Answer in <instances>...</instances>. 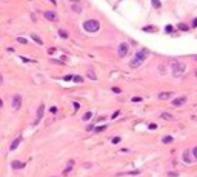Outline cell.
Instances as JSON below:
<instances>
[{"mask_svg": "<svg viewBox=\"0 0 197 177\" xmlns=\"http://www.w3.org/2000/svg\"><path fill=\"white\" fill-rule=\"evenodd\" d=\"M17 42H19V43H23V45H26V43H28V40H26L25 37H17Z\"/></svg>", "mask_w": 197, "mask_h": 177, "instance_id": "obj_21", "label": "cell"}, {"mask_svg": "<svg viewBox=\"0 0 197 177\" xmlns=\"http://www.w3.org/2000/svg\"><path fill=\"white\" fill-rule=\"evenodd\" d=\"M119 142H120V137H114V139H112V143H114V145L119 143Z\"/></svg>", "mask_w": 197, "mask_h": 177, "instance_id": "obj_25", "label": "cell"}, {"mask_svg": "<svg viewBox=\"0 0 197 177\" xmlns=\"http://www.w3.org/2000/svg\"><path fill=\"white\" fill-rule=\"evenodd\" d=\"M151 3H153V6L156 8V10H160V6H162L160 0H151Z\"/></svg>", "mask_w": 197, "mask_h": 177, "instance_id": "obj_15", "label": "cell"}, {"mask_svg": "<svg viewBox=\"0 0 197 177\" xmlns=\"http://www.w3.org/2000/svg\"><path fill=\"white\" fill-rule=\"evenodd\" d=\"M73 80H74L76 83H82V82H83V77H80V76H74V77H73Z\"/></svg>", "mask_w": 197, "mask_h": 177, "instance_id": "obj_16", "label": "cell"}, {"mask_svg": "<svg viewBox=\"0 0 197 177\" xmlns=\"http://www.w3.org/2000/svg\"><path fill=\"white\" fill-rule=\"evenodd\" d=\"M20 142H22V137H17V139L12 142V143H11V146H10V149H11V151H14V149H15L17 146H19V143H20Z\"/></svg>", "mask_w": 197, "mask_h": 177, "instance_id": "obj_9", "label": "cell"}, {"mask_svg": "<svg viewBox=\"0 0 197 177\" xmlns=\"http://www.w3.org/2000/svg\"><path fill=\"white\" fill-rule=\"evenodd\" d=\"M88 77H89V79H93V80H96V79H97V77H96V74H94V71H93V69H89V71H88Z\"/></svg>", "mask_w": 197, "mask_h": 177, "instance_id": "obj_18", "label": "cell"}, {"mask_svg": "<svg viewBox=\"0 0 197 177\" xmlns=\"http://www.w3.org/2000/svg\"><path fill=\"white\" fill-rule=\"evenodd\" d=\"M91 116H93V112H89V111H88V112H85V114H83V120H85V122H86V120H89V119H91Z\"/></svg>", "mask_w": 197, "mask_h": 177, "instance_id": "obj_19", "label": "cell"}, {"mask_svg": "<svg viewBox=\"0 0 197 177\" xmlns=\"http://www.w3.org/2000/svg\"><path fill=\"white\" fill-rule=\"evenodd\" d=\"M11 106H12V109H19L20 106H22V95L20 94H15L12 97V100H11Z\"/></svg>", "mask_w": 197, "mask_h": 177, "instance_id": "obj_5", "label": "cell"}, {"mask_svg": "<svg viewBox=\"0 0 197 177\" xmlns=\"http://www.w3.org/2000/svg\"><path fill=\"white\" fill-rule=\"evenodd\" d=\"M128 51H129V45H128V43H125V42H122L119 45V49H117V56L119 57H125L128 54Z\"/></svg>", "mask_w": 197, "mask_h": 177, "instance_id": "obj_4", "label": "cell"}, {"mask_svg": "<svg viewBox=\"0 0 197 177\" xmlns=\"http://www.w3.org/2000/svg\"><path fill=\"white\" fill-rule=\"evenodd\" d=\"M193 154H194V159H196V160H197V146L193 149Z\"/></svg>", "mask_w": 197, "mask_h": 177, "instance_id": "obj_26", "label": "cell"}, {"mask_svg": "<svg viewBox=\"0 0 197 177\" xmlns=\"http://www.w3.org/2000/svg\"><path fill=\"white\" fill-rule=\"evenodd\" d=\"M83 29H85L86 32H97L98 29H100V23H98L97 20H94V19L86 20V22L83 23Z\"/></svg>", "mask_w": 197, "mask_h": 177, "instance_id": "obj_3", "label": "cell"}, {"mask_svg": "<svg viewBox=\"0 0 197 177\" xmlns=\"http://www.w3.org/2000/svg\"><path fill=\"white\" fill-rule=\"evenodd\" d=\"M146 57H148V49H140L136 56H134V59L129 62V66L131 68H137V66H140L143 62L146 60Z\"/></svg>", "mask_w": 197, "mask_h": 177, "instance_id": "obj_1", "label": "cell"}, {"mask_svg": "<svg viewBox=\"0 0 197 177\" xmlns=\"http://www.w3.org/2000/svg\"><path fill=\"white\" fill-rule=\"evenodd\" d=\"M74 76H65V80H73Z\"/></svg>", "mask_w": 197, "mask_h": 177, "instance_id": "obj_27", "label": "cell"}, {"mask_svg": "<svg viewBox=\"0 0 197 177\" xmlns=\"http://www.w3.org/2000/svg\"><path fill=\"white\" fill-rule=\"evenodd\" d=\"M179 29H180V31H188V26L185 23H180V25H179Z\"/></svg>", "mask_w": 197, "mask_h": 177, "instance_id": "obj_23", "label": "cell"}, {"mask_svg": "<svg viewBox=\"0 0 197 177\" xmlns=\"http://www.w3.org/2000/svg\"><path fill=\"white\" fill-rule=\"evenodd\" d=\"M73 166H74V162L73 160H71V162H68V166L65 168V171H63V174H68L71 170H73Z\"/></svg>", "mask_w": 197, "mask_h": 177, "instance_id": "obj_14", "label": "cell"}, {"mask_svg": "<svg viewBox=\"0 0 197 177\" xmlns=\"http://www.w3.org/2000/svg\"><path fill=\"white\" fill-rule=\"evenodd\" d=\"M165 31H166L168 34H171V32H174V28H173V26H171V25H166V28H165Z\"/></svg>", "mask_w": 197, "mask_h": 177, "instance_id": "obj_20", "label": "cell"}, {"mask_svg": "<svg viewBox=\"0 0 197 177\" xmlns=\"http://www.w3.org/2000/svg\"><path fill=\"white\" fill-rule=\"evenodd\" d=\"M142 99H140V97H132V102H140Z\"/></svg>", "mask_w": 197, "mask_h": 177, "instance_id": "obj_28", "label": "cell"}, {"mask_svg": "<svg viewBox=\"0 0 197 177\" xmlns=\"http://www.w3.org/2000/svg\"><path fill=\"white\" fill-rule=\"evenodd\" d=\"M80 108V106H79V103H74V111H77Z\"/></svg>", "mask_w": 197, "mask_h": 177, "instance_id": "obj_30", "label": "cell"}, {"mask_svg": "<svg viewBox=\"0 0 197 177\" xmlns=\"http://www.w3.org/2000/svg\"><path fill=\"white\" fill-rule=\"evenodd\" d=\"M171 95H173V93H162V94H159V99H160V100H166V99H169Z\"/></svg>", "mask_w": 197, "mask_h": 177, "instance_id": "obj_11", "label": "cell"}, {"mask_svg": "<svg viewBox=\"0 0 197 177\" xmlns=\"http://www.w3.org/2000/svg\"><path fill=\"white\" fill-rule=\"evenodd\" d=\"M43 112H45V105L42 103L39 106V111H37V116H35V122H34V125H37V123H40L42 117H43Z\"/></svg>", "mask_w": 197, "mask_h": 177, "instance_id": "obj_6", "label": "cell"}, {"mask_svg": "<svg viewBox=\"0 0 197 177\" xmlns=\"http://www.w3.org/2000/svg\"><path fill=\"white\" fill-rule=\"evenodd\" d=\"M163 143H171V142H173V136H166V137H163Z\"/></svg>", "mask_w": 197, "mask_h": 177, "instance_id": "obj_17", "label": "cell"}, {"mask_svg": "<svg viewBox=\"0 0 197 177\" xmlns=\"http://www.w3.org/2000/svg\"><path fill=\"white\" fill-rule=\"evenodd\" d=\"M45 19H48L51 22H57L59 17H57V14L54 11H46V12H45Z\"/></svg>", "mask_w": 197, "mask_h": 177, "instance_id": "obj_7", "label": "cell"}, {"mask_svg": "<svg viewBox=\"0 0 197 177\" xmlns=\"http://www.w3.org/2000/svg\"><path fill=\"white\" fill-rule=\"evenodd\" d=\"M51 2H52V5H56V0H51Z\"/></svg>", "mask_w": 197, "mask_h": 177, "instance_id": "obj_32", "label": "cell"}, {"mask_svg": "<svg viewBox=\"0 0 197 177\" xmlns=\"http://www.w3.org/2000/svg\"><path fill=\"white\" fill-rule=\"evenodd\" d=\"M103 129H106V125H103V126H97V128H96L97 132H100V131H103Z\"/></svg>", "mask_w": 197, "mask_h": 177, "instance_id": "obj_24", "label": "cell"}, {"mask_svg": "<svg viewBox=\"0 0 197 177\" xmlns=\"http://www.w3.org/2000/svg\"><path fill=\"white\" fill-rule=\"evenodd\" d=\"M186 103V97L183 95V97H177V99H174L173 100V105L174 106H182V105H185Z\"/></svg>", "mask_w": 197, "mask_h": 177, "instance_id": "obj_8", "label": "cell"}, {"mask_svg": "<svg viewBox=\"0 0 197 177\" xmlns=\"http://www.w3.org/2000/svg\"><path fill=\"white\" fill-rule=\"evenodd\" d=\"M31 39H32V40H34L35 43H37V45H43V40H42V39L39 37L37 34H34V32H32V34H31Z\"/></svg>", "mask_w": 197, "mask_h": 177, "instance_id": "obj_10", "label": "cell"}, {"mask_svg": "<svg viewBox=\"0 0 197 177\" xmlns=\"http://www.w3.org/2000/svg\"><path fill=\"white\" fill-rule=\"evenodd\" d=\"M171 66H173V76H174V77H182V76L186 73V65L182 63V62L174 60Z\"/></svg>", "mask_w": 197, "mask_h": 177, "instance_id": "obj_2", "label": "cell"}, {"mask_svg": "<svg viewBox=\"0 0 197 177\" xmlns=\"http://www.w3.org/2000/svg\"><path fill=\"white\" fill-rule=\"evenodd\" d=\"M193 26H197V19H194V22H193Z\"/></svg>", "mask_w": 197, "mask_h": 177, "instance_id": "obj_31", "label": "cell"}, {"mask_svg": "<svg viewBox=\"0 0 197 177\" xmlns=\"http://www.w3.org/2000/svg\"><path fill=\"white\" fill-rule=\"evenodd\" d=\"M59 34H60V37H63V39H66V37H68V32H66V31H63V29H60V31H59Z\"/></svg>", "mask_w": 197, "mask_h": 177, "instance_id": "obj_22", "label": "cell"}, {"mask_svg": "<svg viewBox=\"0 0 197 177\" xmlns=\"http://www.w3.org/2000/svg\"><path fill=\"white\" fill-rule=\"evenodd\" d=\"M160 117L165 119V120H173V119H174L173 114H169V112H162V114H160Z\"/></svg>", "mask_w": 197, "mask_h": 177, "instance_id": "obj_12", "label": "cell"}, {"mask_svg": "<svg viewBox=\"0 0 197 177\" xmlns=\"http://www.w3.org/2000/svg\"><path fill=\"white\" fill-rule=\"evenodd\" d=\"M196 74H197V73H196Z\"/></svg>", "mask_w": 197, "mask_h": 177, "instance_id": "obj_34", "label": "cell"}, {"mask_svg": "<svg viewBox=\"0 0 197 177\" xmlns=\"http://www.w3.org/2000/svg\"><path fill=\"white\" fill-rule=\"evenodd\" d=\"M12 168H15V170H20V168H25V163L14 160V162H12Z\"/></svg>", "mask_w": 197, "mask_h": 177, "instance_id": "obj_13", "label": "cell"}, {"mask_svg": "<svg viewBox=\"0 0 197 177\" xmlns=\"http://www.w3.org/2000/svg\"><path fill=\"white\" fill-rule=\"evenodd\" d=\"M157 126H156V123H151V125H149V129H156Z\"/></svg>", "mask_w": 197, "mask_h": 177, "instance_id": "obj_29", "label": "cell"}, {"mask_svg": "<svg viewBox=\"0 0 197 177\" xmlns=\"http://www.w3.org/2000/svg\"><path fill=\"white\" fill-rule=\"evenodd\" d=\"M71 2H79V0H71Z\"/></svg>", "mask_w": 197, "mask_h": 177, "instance_id": "obj_33", "label": "cell"}]
</instances>
